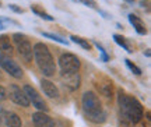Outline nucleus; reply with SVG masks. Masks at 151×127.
I'll use <instances>...</instances> for the list:
<instances>
[{
  "label": "nucleus",
  "mask_w": 151,
  "mask_h": 127,
  "mask_svg": "<svg viewBox=\"0 0 151 127\" xmlns=\"http://www.w3.org/2000/svg\"><path fill=\"white\" fill-rule=\"evenodd\" d=\"M81 105H83V112L86 117L92 123H104L106 120V112L104 110L102 103L95 92L87 91L83 94L81 98Z\"/></svg>",
  "instance_id": "1"
},
{
  "label": "nucleus",
  "mask_w": 151,
  "mask_h": 127,
  "mask_svg": "<svg viewBox=\"0 0 151 127\" xmlns=\"http://www.w3.org/2000/svg\"><path fill=\"white\" fill-rule=\"evenodd\" d=\"M32 56L38 69L45 77H52L56 73V63L53 56L49 52V48L42 42H38L32 48Z\"/></svg>",
  "instance_id": "2"
},
{
  "label": "nucleus",
  "mask_w": 151,
  "mask_h": 127,
  "mask_svg": "<svg viewBox=\"0 0 151 127\" xmlns=\"http://www.w3.org/2000/svg\"><path fill=\"white\" fill-rule=\"evenodd\" d=\"M118 103L122 116L130 123H139L143 119V105L134 96L120 92L118 96Z\"/></svg>",
  "instance_id": "3"
},
{
  "label": "nucleus",
  "mask_w": 151,
  "mask_h": 127,
  "mask_svg": "<svg viewBox=\"0 0 151 127\" xmlns=\"http://www.w3.org/2000/svg\"><path fill=\"white\" fill-rule=\"evenodd\" d=\"M13 41L16 43L18 55L21 56L22 60L27 62V63L32 62V46L29 43V39L24 34H14L13 35Z\"/></svg>",
  "instance_id": "4"
},
{
  "label": "nucleus",
  "mask_w": 151,
  "mask_h": 127,
  "mask_svg": "<svg viewBox=\"0 0 151 127\" xmlns=\"http://www.w3.org/2000/svg\"><path fill=\"white\" fill-rule=\"evenodd\" d=\"M59 66L62 73H76L80 70V60L73 53H62L59 57Z\"/></svg>",
  "instance_id": "5"
},
{
  "label": "nucleus",
  "mask_w": 151,
  "mask_h": 127,
  "mask_svg": "<svg viewBox=\"0 0 151 127\" xmlns=\"http://www.w3.org/2000/svg\"><path fill=\"white\" fill-rule=\"evenodd\" d=\"M0 67L4 70L7 74H10L11 77H14L17 80H20L24 74L21 67L13 59H10V56H6V55H0Z\"/></svg>",
  "instance_id": "6"
},
{
  "label": "nucleus",
  "mask_w": 151,
  "mask_h": 127,
  "mask_svg": "<svg viewBox=\"0 0 151 127\" xmlns=\"http://www.w3.org/2000/svg\"><path fill=\"white\" fill-rule=\"evenodd\" d=\"M22 91L25 92V95H27L28 101H29V103H32L34 108H37L38 110H42V112H48V105L45 103V101H43V98L39 94H38V91L34 88V87H31V85H25L24 88H22Z\"/></svg>",
  "instance_id": "7"
},
{
  "label": "nucleus",
  "mask_w": 151,
  "mask_h": 127,
  "mask_svg": "<svg viewBox=\"0 0 151 127\" xmlns=\"http://www.w3.org/2000/svg\"><path fill=\"white\" fill-rule=\"evenodd\" d=\"M7 95L10 96V99L14 102V103H17V105L22 106V108H28V106H29V101H28L25 92H24L20 87H17L16 84H11L10 87H9Z\"/></svg>",
  "instance_id": "8"
},
{
  "label": "nucleus",
  "mask_w": 151,
  "mask_h": 127,
  "mask_svg": "<svg viewBox=\"0 0 151 127\" xmlns=\"http://www.w3.org/2000/svg\"><path fill=\"white\" fill-rule=\"evenodd\" d=\"M32 122L35 127H55V122L52 117L46 115V112L38 110L32 115Z\"/></svg>",
  "instance_id": "9"
},
{
  "label": "nucleus",
  "mask_w": 151,
  "mask_h": 127,
  "mask_svg": "<svg viewBox=\"0 0 151 127\" xmlns=\"http://www.w3.org/2000/svg\"><path fill=\"white\" fill-rule=\"evenodd\" d=\"M62 80L65 83V87H67L71 91L77 90L80 87V75H78V71H76V73H62Z\"/></svg>",
  "instance_id": "10"
},
{
  "label": "nucleus",
  "mask_w": 151,
  "mask_h": 127,
  "mask_svg": "<svg viewBox=\"0 0 151 127\" xmlns=\"http://www.w3.org/2000/svg\"><path fill=\"white\" fill-rule=\"evenodd\" d=\"M41 88H42L43 94L48 96V98H52V99H58L59 98V90H58V87L52 83V81H49L46 78H42L41 81Z\"/></svg>",
  "instance_id": "11"
},
{
  "label": "nucleus",
  "mask_w": 151,
  "mask_h": 127,
  "mask_svg": "<svg viewBox=\"0 0 151 127\" xmlns=\"http://www.w3.org/2000/svg\"><path fill=\"white\" fill-rule=\"evenodd\" d=\"M4 117V123L7 127H21L22 126V122H21V117L18 116L17 113L14 112H7L3 115Z\"/></svg>",
  "instance_id": "12"
},
{
  "label": "nucleus",
  "mask_w": 151,
  "mask_h": 127,
  "mask_svg": "<svg viewBox=\"0 0 151 127\" xmlns=\"http://www.w3.org/2000/svg\"><path fill=\"white\" fill-rule=\"evenodd\" d=\"M129 21L132 22V25L136 28L137 34H140V35H146V34H147V28H146V25H144V22L141 21L140 17L134 16V14H130V16H129Z\"/></svg>",
  "instance_id": "13"
},
{
  "label": "nucleus",
  "mask_w": 151,
  "mask_h": 127,
  "mask_svg": "<svg viewBox=\"0 0 151 127\" xmlns=\"http://www.w3.org/2000/svg\"><path fill=\"white\" fill-rule=\"evenodd\" d=\"M0 52L1 55H6V56H9L11 53H13V45L10 42V37H7V35H0Z\"/></svg>",
  "instance_id": "14"
},
{
  "label": "nucleus",
  "mask_w": 151,
  "mask_h": 127,
  "mask_svg": "<svg viewBox=\"0 0 151 127\" xmlns=\"http://www.w3.org/2000/svg\"><path fill=\"white\" fill-rule=\"evenodd\" d=\"M71 41L74 43H77V45H80L83 49H86V50H91V43L88 42L87 39H84V38H81V37H77V35H71L70 38Z\"/></svg>",
  "instance_id": "15"
},
{
  "label": "nucleus",
  "mask_w": 151,
  "mask_h": 127,
  "mask_svg": "<svg viewBox=\"0 0 151 127\" xmlns=\"http://www.w3.org/2000/svg\"><path fill=\"white\" fill-rule=\"evenodd\" d=\"M31 10H32V13L34 14H37V16H39L42 20H46V21H53L55 18L50 14H48L46 11H43V10H41L38 6H31Z\"/></svg>",
  "instance_id": "16"
},
{
  "label": "nucleus",
  "mask_w": 151,
  "mask_h": 127,
  "mask_svg": "<svg viewBox=\"0 0 151 127\" xmlns=\"http://www.w3.org/2000/svg\"><path fill=\"white\" fill-rule=\"evenodd\" d=\"M42 35L45 38H49V39H52V41H56V42L62 43V45H69V42L66 41V39H63V38L58 37V35H55V34H49V32H42Z\"/></svg>",
  "instance_id": "17"
},
{
  "label": "nucleus",
  "mask_w": 151,
  "mask_h": 127,
  "mask_svg": "<svg viewBox=\"0 0 151 127\" xmlns=\"http://www.w3.org/2000/svg\"><path fill=\"white\" fill-rule=\"evenodd\" d=\"M113 39H115V42L118 43L119 46H122L124 50H127V52H132V50H130V48H129V45L126 43V41H124L123 37H120V35H113Z\"/></svg>",
  "instance_id": "18"
},
{
  "label": "nucleus",
  "mask_w": 151,
  "mask_h": 127,
  "mask_svg": "<svg viewBox=\"0 0 151 127\" xmlns=\"http://www.w3.org/2000/svg\"><path fill=\"white\" fill-rule=\"evenodd\" d=\"M124 62H126V66H127V67H129V69L132 70V71H133L134 74H137V75H140V74H141V70L139 69V67H137V66H136L134 63H132L129 59H126Z\"/></svg>",
  "instance_id": "19"
},
{
  "label": "nucleus",
  "mask_w": 151,
  "mask_h": 127,
  "mask_svg": "<svg viewBox=\"0 0 151 127\" xmlns=\"http://www.w3.org/2000/svg\"><path fill=\"white\" fill-rule=\"evenodd\" d=\"M77 3H81V4L87 6V7H91V9H95L97 7V1L95 0H74Z\"/></svg>",
  "instance_id": "20"
},
{
  "label": "nucleus",
  "mask_w": 151,
  "mask_h": 127,
  "mask_svg": "<svg viewBox=\"0 0 151 127\" xmlns=\"http://www.w3.org/2000/svg\"><path fill=\"white\" fill-rule=\"evenodd\" d=\"M94 45H95V46H97V48H98V50L101 52V56H102V62H108V60H109V57H108V55H106V52H105V49H104L102 46H101V45H99V43H98V42H95V43H94Z\"/></svg>",
  "instance_id": "21"
},
{
  "label": "nucleus",
  "mask_w": 151,
  "mask_h": 127,
  "mask_svg": "<svg viewBox=\"0 0 151 127\" xmlns=\"http://www.w3.org/2000/svg\"><path fill=\"white\" fill-rule=\"evenodd\" d=\"M13 11H16V13H18V14H21V13H24V9H20V7H17L16 4H10L9 6Z\"/></svg>",
  "instance_id": "22"
},
{
  "label": "nucleus",
  "mask_w": 151,
  "mask_h": 127,
  "mask_svg": "<svg viewBox=\"0 0 151 127\" xmlns=\"http://www.w3.org/2000/svg\"><path fill=\"white\" fill-rule=\"evenodd\" d=\"M6 96H7V92H6V90L0 85V101H3V99H6Z\"/></svg>",
  "instance_id": "23"
},
{
  "label": "nucleus",
  "mask_w": 151,
  "mask_h": 127,
  "mask_svg": "<svg viewBox=\"0 0 151 127\" xmlns=\"http://www.w3.org/2000/svg\"><path fill=\"white\" fill-rule=\"evenodd\" d=\"M1 29H4V21L0 18V31H1Z\"/></svg>",
  "instance_id": "24"
},
{
  "label": "nucleus",
  "mask_w": 151,
  "mask_h": 127,
  "mask_svg": "<svg viewBox=\"0 0 151 127\" xmlns=\"http://www.w3.org/2000/svg\"><path fill=\"white\" fill-rule=\"evenodd\" d=\"M0 117H3V110H1V108H0Z\"/></svg>",
  "instance_id": "25"
},
{
  "label": "nucleus",
  "mask_w": 151,
  "mask_h": 127,
  "mask_svg": "<svg viewBox=\"0 0 151 127\" xmlns=\"http://www.w3.org/2000/svg\"><path fill=\"white\" fill-rule=\"evenodd\" d=\"M0 6H1V1H0Z\"/></svg>",
  "instance_id": "26"
}]
</instances>
